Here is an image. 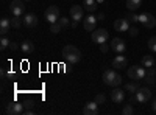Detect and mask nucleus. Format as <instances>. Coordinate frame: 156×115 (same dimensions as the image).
<instances>
[{"instance_id":"nucleus-6","label":"nucleus","mask_w":156,"mask_h":115,"mask_svg":"<svg viewBox=\"0 0 156 115\" xmlns=\"http://www.w3.org/2000/svg\"><path fill=\"white\" fill-rule=\"evenodd\" d=\"M9 11L12 16H22L25 12V5H23V0H12L9 3Z\"/></svg>"},{"instance_id":"nucleus-20","label":"nucleus","mask_w":156,"mask_h":115,"mask_svg":"<svg viewBox=\"0 0 156 115\" xmlns=\"http://www.w3.org/2000/svg\"><path fill=\"white\" fill-rule=\"evenodd\" d=\"M140 62H142V66H144V67L150 69V67L154 66V58L151 55H145V56H142V61Z\"/></svg>"},{"instance_id":"nucleus-15","label":"nucleus","mask_w":156,"mask_h":115,"mask_svg":"<svg viewBox=\"0 0 156 115\" xmlns=\"http://www.w3.org/2000/svg\"><path fill=\"white\" fill-rule=\"evenodd\" d=\"M23 25L28 30H33L36 25H37V16L36 14H31V12H30V14H25L23 16Z\"/></svg>"},{"instance_id":"nucleus-26","label":"nucleus","mask_w":156,"mask_h":115,"mask_svg":"<svg viewBox=\"0 0 156 115\" xmlns=\"http://www.w3.org/2000/svg\"><path fill=\"white\" fill-rule=\"evenodd\" d=\"M22 23H23V20H20V17H19V16L11 17V27H12V28H19Z\"/></svg>"},{"instance_id":"nucleus-18","label":"nucleus","mask_w":156,"mask_h":115,"mask_svg":"<svg viewBox=\"0 0 156 115\" xmlns=\"http://www.w3.org/2000/svg\"><path fill=\"white\" fill-rule=\"evenodd\" d=\"M9 27H11V19L2 17V20H0V34H2V36H6L8 31H9Z\"/></svg>"},{"instance_id":"nucleus-12","label":"nucleus","mask_w":156,"mask_h":115,"mask_svg":"<svg viewBox=\"0 0 156 115\" xmlns=\"http://www.w3.org/2000/svg\"><path fill=\"white\" fill-rule=\"evenodd\" d=\"M70 17H72V20H76V22L83 20V19H84V11H83V8H81L80 5H73V6L70 8Z\"/></svg>"},{"instance_id":"nucleus-34","label":"nucleus","mask_w":156,"mask_h":115,"mask_svg":"<svg viewBox=\"0 0 156 115\" xmlns=\"http://www.w3.org/2000/svg\"><path fill=\"white\" fill-rule=\"evenodd\" d=\"M100 50H101V52H103V53H106V52H108V50H109V47L106 45V42H105V44H101V47H100Z\"/></svg>"},{"instance_id":"nucleus-5","label":"nucleus","mask_w":156,"mask_h":115,"mask_svg":"<svg viewBox=\"0 0 156 115\" xmlns=\"http://www.w3.org/2000/svg\"><path fill=\"white\" fill-rule=\"evenodd\" d=\"M44 16H45V20H47L48 23H55V22H58L59 17H61V14H59V8L55 6V5L48 6V8L45 9V12H44Z\"/></svg>"},{"instance_id":"nucleus-10","label":"nucleus","mask_w":156,"mask_h":115,"mask_svg":"<svg viewBox=\"0 0 156 115\" xmlns=\"http://www.w3.org/2000/svg\"><path fill=\"white\" fill-rule=\"evenodd\" d=\"M111 48H112V52H115V53L122 55V53L125 52V50H126L125 41H122L120 37H114V39L111 41Z\"/></svg>"},{"instance_id":"nucleus-24","label":"nucleus","mask_w":156,"mask_h":115,"mask_svg":"<svg viewBox=\"0 0 156 115\" xmlns=\"http://www.w3.org/2000/svg\"><path fill=\"white\" fill-rule=\"evenodd\" d=\"M125 90L129 92V93H136L139 90V86H137V81H131V83H128L125 86Z\"/></svg>"},{"instance_id":"nucleus-32","label":"nucleus","mask_w":156,"mask_h":115,"mask_svg":"<svg viewBox=\"0 0 156 115\" xmlns=\"http://www.w3.org/2000/svg\"><path fill=\"white\" fill-rule=\"evenodd\" d=\"M95 101H97L98 104H103V103H105V101H106V96L103 95V93H98V95L95 96Z\"/></svg>"},{"instance_id":"nucleus-33","label":"nucleus","mask_w":156,"mask_h":115,"mask_svg":"<svg viewBox=\"0 0 156 115\" xmlns=\"http://www.w3.org/2000/svg\"><path fill=\"white\" fill-rule=\"evenodd\" d=\"M128 33H129V36H133V37H134V36H137V33H139V31H137V28H136L134 25H133V27H129Z\"/></svg>"},{"instance_id":"nucleus-23","label":"nucleus","mask_w":156,"mask_h":115,"mask_svg":"<svg viewBox=\"0 0 156 115\" xmlns=\"http://www.w3.org/2000/svg\"><path fill=\"white\" fill-rule=\"evenodd\" d=\"M84 9L89 12H94L97 9V2L95 0H84Z\"/></svg>"},{"instance_id":"nucleus-36","label":"nucleus","mask_w":156,"mask_h":115,"mask_svg":"<svg viewBox=\"0 0 156 115\" xmlns=\"http://www.w3.org/2000/svg\"><path fill=\"white\" fill-rule=\"evenodd\" d=\"M151 109H153V110L156 112V98L153 100V104H151Z\"/></svg>"},{"instance_id":"nucleus-28","label":"nucleus","mask_w":156,"mask_h":115,"mask_svg":"<svg viewBox=\"0 0 156 115\" xmlns=\"http://www.w3.org/2000/svg\"><path fill=\"white\" fill-rule=\"evenodd\" d=\"M122 113H123V115H131V113H134L133 104H131V103H129V104H125L123 109H122Z\"/></svg>"},{"instance_id":"nucleus-30","label":"nucleus","mask_w":156,"mask_h":115,"mask_svg":"<svg viewBox=\"0 0 156 115\" xmlns=\"http://www.w3.org/2000/svg\"><path fill=\"white\" fill-rule=\"evenodd\" d=\"M59 25H61V27H62V30H66V28H69L70 27V22H69V19L67 17H59Z\"/></svg>"},{"instance_id":"nucleus-35","label":"nucleus","mask_w":156,"mask_h":115,"mask_svg":"<svg viewBox=\"0 0 156 115\" xmlns=\"http://www.w3.org/2000/svg\"><path fill=\"white\" fill-rule=\"evenodd\" d=\"M76 25H78V22H76V20H72V23H70V27H72V28H76Z\"/></svg>"},{"instance_id":"nucleus-17","label":"nucleus","mask_w":156,"mask_h":115,"mask_svg":"<svg viewBox=\"0 0 156 115\" xmlns=\"http://www.w3.org/2000/svg\"><path fill=\"white\" fill-rule=\"evenodd\" d=\"M111 100L114 101V103L120 104L122 101L125 100V92L122 90V89H117V87H114V90L111 92Z\"/></svg>"},{"instance_id":"nucleus-13","label":"nucleus","mask_w":156,"mask_h":115,"mask_svg":"<svg viewBox=\"0 0 156 115\" xmlns=\"http://www.w3.org/2000/svg\"><path fill=\"white\" fill-rule=\"evenodd\" d=\"M111 66H112L115 70H122V69H125V67L128 66V59H126L123 55H119V56H115V58L112 59Z\"/></svg>"},{"instance_id":"nucleus-8","label":"nucleus","mask_w":156,"mask_h":115,"mask_svg":"<svg viewBox=\"0 0 156 115\" xmlns=\"http://www.w3.org/2000/svg\"><path fill=\"white\" fill-rule=\"evenodd\" d=\"M139 22L144 25L145 28H154L156 27V19L150 14V12H144L139 16Z\"/></svg>"},{"instance_id":"nucleus-11","label":"nucleus","mask_w":156,"mask_h":115,"mask_svg":"<svg viewBox=\"0 0 156 115\" xmlns=\"http://www.w3.org/2000/svg\"><path fill=\"white\" fill-rule=\"evenodd\" d=\"M83 25H84V30L86 31H94L97 28V17L92 16V14H89L83 19Z\"/></svg>"},{"instance_id":"nucleus-22","label":"nucleus","mask_w":156,"mask_h":115,"mask_svg":"<svg viewBox=\"0 0 156 115\" xmlns=\"http://www.w3.org/2000/svg\"><path fill=\"white\" fill-rule=\"evenodd\" d=\"M154 76H156V70L153 69V67H150V69H147V75H145V81L151 86V84H154Z\"/></svg>"},{"instance_id":"nucleus-4","label":"nucleus","mask_w":156,"mask_h":115,"mask_svg":"<svg viewBox=\"0 0 156 115\" xmlns=\"http://www.w3.org/2000/svg\"><path fill=\"white\" fill-rule=\"evenodd\" d=\"M108 39H109V33L105 28H95L92 31V42L101 45V44L108 42Z\"/></svg>"},{"instance_id":"nucleus-3","label":"nucleus","mask_w":156,"mask_h":115,"mask_svg":"<svg viewBox=\"0 0 156 115\" xmlns=\"http://www.w3.org/2000/svg\"><path fill=\"white\" fill-rule=\"evenodd\" d=\"M145 75H147V70H145L144 66H134V67L128 69V78L131 81H142V79H145Z\"/></svg>"},{"instance_id":"nucleus-2","label":"nucleus","mask_w":156,"mask_h":115,"mask_svg":"<svg viewBox=\"0 0 156 115\" xmlns=\"http://www.w3.org/2000/svg\"><path fill=\"white\" fill-rule=\"evenodd\" d=\"M103 83L109 87H117L122 84V76L115 70H105V73H103Z\"/></svg>"},{"instance_id":"nucleus-19","label":"nucleus","mask_w":156,"mask_h":115,"mask_svg":"<svg viewBox=\"0 0 156 115\" xmlns=\"http://www.w3.org/2000/svg\"><path fill=\"white\" fill-rule=\"evenodd\" d=\"M20 50L23 55H31V53H34V44L31 41H23L20 45Z\"/></svg>"},{"instance_id":"nucleus-25","label":"nucleus","mask_w":156,"mask_h":115,"mask_svg":"<svg viewBox=\"0 0 156 115\" xmlns=\"http://www.w3.org/2000/svg\"><path fill=\"white\" fill-rule=\"evenodd\" d=\"M125 19L129 22V23H137L139 22V16H136L134 14V11H129V12H126V14H125Z\"/></svg>"},{"instance_id":"nucleus-38","label":"nucleus","mask_w":156,"mask_h":115,"mask_svg":"<svg viewBox=\"0 0 156 115\" xmlns=\"http://www.w3.org/2000/svg\"><path fill=\"white\" fill-rule=\"evenodd\" d=\"M97 2H103V0H97Z\"/></svg>"},{"instance_id":"nucleus-7","label":"nucleus","mask_w":156,"mask_h":115,"mask_svg":"<svg viewBox=\"0 0 156 115\" xmlns=\"http://www.w3.org/2000/svg\"><path fill=\"white\" fill-rule=\"evenodd\" d=\"M23 110H25V104L19 103V101H11L6 107V113L9 115H20L23 113Z\"/></svg>"},{"instance_id":"nucleus-21","label":"nucleus","mask_w":156,"mask_h":115,"mask_svg":"<svg viewBox=\"0 0 156 115\" xmlns=\"http://www.w3.org/2000/svg\"><path fill=\"white\" fill-rule=\"evenodd\" d=\"M142 5V0H126V8L129 11H136Z\"/></svg>"},{"instance_id":"nucleus-9","label":"nucleus","mask_w":156,"mask_h":115,"mask_svg":"<svg viewBox=\"0 0 156 115\" xmlns=\"http://www.w3.org/2000/svg\"><path fill=\"white\" fill-rule=\"evenodd\" d=\"M136 98H137V103H147L151 98V90L148 87H139V90L136 92Z\"/></svg>"},{"instance_id":"nucleus-31","label":"nucleus","mask_w":156,"mask_h":115,"mask_svg":"<svg viewBox=\"0 0 156 115\" xmlns=\"http://www.w3.org/2000/svg\"><path fill=\"white\" fill-rule=\"evenodd\" d=\"M8 45H11V44H9V39H8L6 36H2V39H0V48L5 50Z\"/></svg>"},{"instance_id":"nucleus-37","label":"nucleus","mask_w":156,"mask_h":115,"mask_svg":"<svg viewBox=\"0 0 156 115\" xmlns=\"http://www.w3.org/2000/svg\"><path fill=\"white\" fill-rule=\"evenodd\" d=\"M98 20H103V19H105V14H103V12H100V14H98V17H97Z\"/></svg>"},{"instance_id":"nucleus-27","label":"nucleus","mask_w":156,"mask_h":115,"mask_svg":"<svg viewBox=\"0 0 156 115\" xmlns=\"http://www.w3.org/2000/svg\"><path fill=\"white\" fill-rule=\"evenodd\" d=\"M62 30V27L59 25V22H55V23H50V31L53 33V34H56V33H59Z\"/></svg>"},{"instance_id":"nucleus-14","label":"nucleus","mask_w":156,"mask_h":115,"mask_svg":"<svg viewBox=\"0 0 156 115\" xmlns=\"http://www.w3.org/2000/svg\"><path fill=\"white\" fill-rule=\"evenodd\" d=\"M83 113L84 115H97L98 113V103L97 101H89L83 107Z\"/></svg>"},{"instance_id":"nucleus-29","label":"nucleus","mask_w":156,"mask_h":115,"mask_svg":"<svg viewBox=\"0 0 156 115\" xmlns=\"http://www.w3.org/2000/svg\"><path fill=\"white\" fill-rule=\"evenodd\" d=\"M148 48H150V52L156 53V36H153V37L148 39Z\"/></svg>"},{"instance_id":"nucleus-1","label":"nucleus","mask_w":156,"mask_h":115,"mask_svg":"<svg viewBox=\"0 0 156 115\" xmlns=\"http://www.w3.org/2000/svg\"><path fill=\"white\" fill-rule=\"evenodd\" d=\"M62 56L69 64H76L81 61V52L75 45H66L62 48Z\"/></svg>"},{"instance_id":"nucleus-16","label":"nucleus","mask_w":156,"mask_h":115,"mask_svg":"<svg viewBox=\"0 0 156 115\" xmlns=\"http://www.w3.org/2000/svg\"><path fill=\"white\" fill-rule=\"evenodd\" d=\"M114 30L115 31H128L129 30V22L125 17H120L114 22Z\"/></svg>"}]
</instances>
